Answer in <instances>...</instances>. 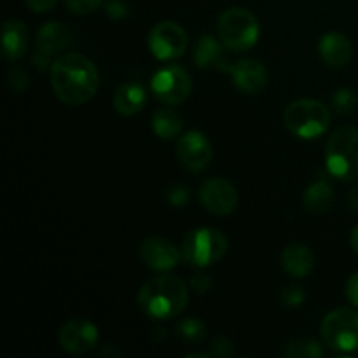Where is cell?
<instances>
[{
	"label": "cell",
	"mask_w": 358,
	"mask_h": 358,
	"mask_svg": "<svg viewBox=\"0 0 358 358\" xmlns=\"http://www.w3.org/2000/svg\"><path fill=\"white\" fill-rule=\"evenodd\" d=\"M98 70L87 56L66 52L51 65V87L56 98L66 105H84L98 91Z\"/></svg>",
	"instance_id": "6da1fadb"
},
{
	"label": "cell",
	"mask_w": 358,
	"mask_h": 358,
	"mask_svg": "<svg viewBox=\"0 0 358 358\" xmlns=\"http://www.w3.org/2000/svg\"><path fill=\"white\" fill-rule=\"evenodd\" d=\"M189 289L180 276L159 275L147 280L136 294V304L154 320L178 317L187 308Z\"/></svg>",
	"instance_id": "7a4b0ae2"
},
{
	"label": "cell",
	"mask_w": 358,
	"mask_h": 358,
	"mask_svg": "<svg viewBox=\"0 0 358 358\" xmlns=\"http://www.w3.org/2000/svg\"><path fill=\"white\" fill-rule=\"evenodd\" d=\"M327 171L341 182H358V128L341 126L325 145Z\"/></svg>",
	"instance_id": "3957f363"
},
{
	"label": "cell",
	"mask_w": 358,
	"mask_h": 358,
	"mask_svg": "<svg viewBox=\"0 0 358 358\" xmlns=\"http://www.w3.org/2000/svg\"><path fill=\"white\" fill-rule=\"evenodd\" d=\"M331 110L322 101L310 98L292 101L283 112L285 128L303 140H315L325 135L331 128Z\"/></svg>",
	"instance_id": "277c9868"
},
{
	"label": "cell",
	"mask_w": 358,
	"mask_h": 358,
	"mask_svg": "<svg viewBox=\"0 0 358 358\" xmlns=\"http://www.w3.org/2000/svg\"><path fill=\"white\" fill-rule=\"evenodd\" d=\"M217 28L222 44L229 51L236 52H245L254 48L261 35L257 17L245 7H229L220 13Z\"/></svg>",
	"instance_id": "5b68a950"
},
{
	"label": "cell",
	"mask_w": 358,
	"mask_h": 358,
	"mask_svg": "<svg viewBox=\"0 0 358 358\" xmlns=\"http://www.w3.org/2000/svg\"><path fill=\"white\" fill-rule=\"evenodd\" d=\"M227 238L213 227H198L185 234L182 241V259L194 268H208L226 255Z\"/></svg>",
	"instance_id": "8992f818"
},
{
	"label": "cell",
	"mask_w": 358,
	"mask_h": 358,
	"mask_svg": "<svg viewBox=\"0 0 358 358\" xmlns=\"http://www.w3.org/2000/svg\"><path fill=\"white\" fill-rule=\"evenodd\" d=\"M322 338L336 352H357L358 350V311L352 308H338L322 322Z\"/></svg>",
	"instance_id": "52a82bcc"
},
{
	"label": "cell",
	"mask_w": 358,
	"mask_h": 358,
	"mask_svg": "<svg viewBox=\"0 0 358 358\" xmlns=\"http://www.w3.org/2000/svg\"><path fill=\"white\" fill-rule=\"evenodd\" d=\"M152 93L161 103L168 107L184 103L192 91V79L185 69L178 65H168L157 70L150 80Z\"/></svg>",
	"instance_id": "ba28073f"
},
{
	"label": "cell",
	"mask_w": 358,
	"mask_h": 358,
	"mask_svg": "<svg viewBox=\"0 0 358 358\" xmlns=\"http://www.w3.org/2000/svg\"><path fill=\"white\" fill-rule=\"evenodd\" d=\"M187 45V31L175 21H161L149 31V49L161 62L180 58Z\"/></svg>",
	"instance_id": "9c48e42d"
},
{
	"label": "cell",
	"mask_w": 358,
	"mask_h": 358,
	"mask_svg": "<svg viewBox=\"0 0 358 358\" xmlns=\"http://www.w3.org/2000/svg\"><path fill=\"white\" fill-rule=\"evenodd\" d=\"M70 44V30L59 21H49L37 31L34 51V65L38 70H45L52 65L56 55L65 51Z\"/></svg>",
	"instance_id": "30bf717a"
},
{
	"label": "cell",
	"mask_w": 358,
	"mask_h": 358,
	"mask_svg": "<svg viewBox=\"0 0 358 358\" xmlns=\"http://www.w3.org/2000/svg\"><path fill=\"white\" fill-rule=\"evenodd\" d=\"M199 201L206 212L213 215H229L238 208V191L222 177L206 178L199 187Z\"/></svg>",
	"instance_id": "8fae6325"
},
{
	"label": "cell",
	"mask_w": 358,
	"mask_h": 358,
	"mask_svg": "<svg viewBox=\"0 0 358 358\" xmlns=\"http://www.w3.org/2000/svg\"><path fill=\"white\" fill-rule=\"evenodd\" d=\"M98 327L87 318H73L69 320L58 332V343L63 352L70 355H84L96 346Z\"/></svg>",
	"instance_id": "7c38bea8"
},
{
	"label": "cell",
	"mask_w": 358,
	"mask_h": 358,
	"mask_svg": "<svg viewBox=\"0 0 358 358\" xmlns=\"http://www.w3.org/2000/svg\"><path fill=\"white\" fill-rule=\"evenodd\" d=\"M177 157L185 170L205 171L213 159L212 143L201 131H187L178 138Z\"/></svg>",
	"instance_id": "4fadbf2b"
},
{
	"label": "cell",
	"mask_w": 358,
	"mask_h": 358,
	"mask_svg": "<svg viewBox=\"0 0 358 358\" xmlns=\"http://www.w3.org/2000/svg\"><path fill=\"white\" fill-rule=\"evenodd\" d=\"M220 69L231 73L236 90L245 94H259L268 86V70L255 58H245L234 63L224 62Z\"/></svg>",
	"instance_id": "5bb4252c"
},
{
	"label": "cell",
	"mask_w": 358,
	"mask_h": 358,
	"mask_svg": "<svg viewBox=\"0 0 358 358\" xmlns=\"http://www.w3.org/2000/svg\"><path fill=\"white\" fill-rule=\"evenodd\" d=\"M140 259L152 271L166 273L182 261V250L163 236H149L140 245Z\"/></svg>",
	"instance_id": "9a60e30c"
},
{
	"label": "cell",
	"mask_w": 358,
	"mask_h": 358,
	"mask_svg": "<svg viewBox=\"0 0 358 358\" xmlns=\"http://www.w3.org/2000/svg\"><path fill=\"white\" fill-rule=\"evenodd\" d=\"M318 52L329 66L341 69V66L348 65L352 59L353 45L350 38L341 31H329L318 42Z\"/></svg>",
	"instance_id": "2e32d148"
},
{
	"label": "cell",
	"mask_w": 358,
	"mask_h": 358,
	"mask_svg": "<svg viewBox=\"0 0 358 358\" xmlns=\"http://www.w3.org/2000/svg\"><path fill=\"white\" fill-rule=\"evenodd\" d=\"M28 28L24 21L10 17L2 28V55L9 62H17L27 55Z\"/></svg>",
	"instance_id": "e0dca14e"
},
{
	"label": "cell",
	"mask_w": 358,
	"mask_h": 358,
	"mask_svg": "<svg viewBox=\"0 0 358 358\" xmlns=\"http://www.w3.org/2000/svg\"><path fill=\"white\" fill-rule=\"evenodd\" d=\"M283 269L294 278H304L315 268V255L304 243H289L282 252Z\"/></svg>",
	"instance_id": "ac0fdd59"
},
{
	"label": "cell",
	"mask_w": 358,
	"mask_h": 358,
	"mask_svg": "<svg viewBox=\"0 0 358 358\" xmlns=\"http://www.w3.org/2000/svg\"><path fill=\"white\" fill-rule=\"evenodd\" d=\"M112 105L124 117H131L143 110L147 105V93L138 83H124L115 90Z\"/></svg>",
	"instance_id": "d6986e66"
},
{
	"label": "cell",
	"mask_w": 358,
	"mask_h": 358,
	"mask_svg": "<svg viewBox=\"0 0 358 358\" xmlns=\"http://www.w3.org/2000/svg\"><path fill=\"white\" fill-rule=\"evenodd\" d=\"M334 189L327 180H317L304 191V208L313 215L329 212L334 205Z\"/></svg>",
	"instance_id": "ffe728a7"
},
{
	"label": "cell",
	"mask_w": 358,
	"mask_h": 358,
	"mask_svg": "<svg viewBox=\"0 0 358 358\" xmlns=\"http://www.w3.org/2000/svg\"><path fill=\"white\" fill-rule=\"evenodd\" d=\"M196 65L199 69H208V66H222L226 59H222V45L217 42L215 37L212 35H203L198 41L194 48V55H192Z\"/></svg>",
	"instance_id": "44dd1931"
},
{
	"label": "cell",
	"mask_w": 358,
	"mask_h": 358,
	"mask_svg": "<svg viewBox=\"0 0 358 358\" xmlns=\"http://www.w3.org/2000/svg\"><path fill=\"white\" fill-rule=\"evenodd\" d=\"M182 117L173 110V108H159V110L154 112L152 115V129L159 138L170 140L175 138L177 135H180L182 131Z\"/></svg>",
	"instance_id": "7402d4cb"
},
{
	"label": "cell",
	"mask_w": 358,
	"mask_h": 358,
	"mask_svg": "<svg viewBox=\"0 0 358 358\" xmlns=\"http://www.w3.org/2000/svg\"><path fill=\"white\" fill-rule=\"evenodd\" d=\"M175 334L185 346H196L206 339V325L199 318H184L175 329Z\"/></svg>",
	"instance_id": "603a6c76"
},
{
	"label": "cell",
	"mask_w": 358,
	"mask_h": 358,
	"mask_svg": "<svg viewBox=\"0 0 358 358\" xmlns=\"http://www.w3.org/2000/svg\"><path fill=\"white\" fill-rule=\"evenodd\" d=\"M289 358H320L324 357V348L315 339H294L283 348Z\"/></svg>",
	"instance_id": "cb8c5ba5"
},
{
	"label": "cell",
	"mask_w": 358,
	"mask_h": 358,
	"mask_svg": "<svg viewBox=\"0 0 358 358\" xmlns=\"http://www.w3.org/2000/svg\"><path fill=\"white\" fill-rule=\"evenodd\" d=\"M358 105V96L353 90L350 87H341V90L336 91L331 98V107L336 114L346 115L350 112H353Z\"/></svg>",
	"instance_id": "d4e9b609"
},
{
	"label": "cell",
	"mask_w": 358,
	"mask_h": 358,
	"mask_svg": "<svg viewBox=\"0 0 358 358\" xmlns=\"http://www.w3.org/2000/svg\"><path fill=\"white\" fill-rule=\"evenodd\" d=\"M105 0H65V6L70 13L77 16H86V14L94 13L103 6Z\"/></svg>",
	"instance_id": "484cf974"
},
{
	"label": "cell",
	"mask_w": 358,
	"mask_h": 358,
	"mask_svg": "<svg viewBox=\"0 0 358 358\" xmlns=\"http://www.w3.org/2000/svg\"><path fill=\"white\" fill-rule=\"evenodd\" d=\"M280 297H282V303L285 308H299L303 306L304 299H306V292L303 290V287L289 285L282 290Z\"/></svg>",
	"instance_id": "4316f807"
},
{
	"label": "cell",
	"mask_w": 358,
	"mask_h": 358,
	"mask_svg": "<svg viewBox=\"0 0 358 358\" xmlns=\"http://www.w3.org/2000/svg\"><path fill=\"white\" fill-rule=\"evenodd\" d=\"M210 348H212L213 357L227 358L233 355V343L227 338H224V336H215L212 343H210Z\"/></svg>",
	"instance_id": "83f0119b"
},
{
	"label": "cell",
	"mask_w": 358,
	"mask_h": 358,
	"mask_svg": "<svg viewBox=\"0 0 358 358\" xmlns=\"http://www.w3.org/2000/svg\"><path fill=\"white\" fill-rule=\"evenodd\" d=\"M189 285H191V289L194 290L196 294L205 296V294H208L210 290L213 289V280L210 278L206 273H196L191 278V282H189Z\"/></svg>",
	"instance_id": "f1b7e54d"
},
{
	"label": "cell",
	"mask_w": 358,
	"mask_h": 358,
	"mask_svg": "<svg viewBox=\"0 0 358 358\" xmlns=\"http://www.w3.org/2000/svg\"><path fill=\"white\" fill-rule=\"evenodd\" d=\"M9 86L10 90L16 91V93H23L24 87L28 86V77L27 73H24V70L17 69V66L9 70Z\"/></svg>",
	"instance_id": "f546056e"
},
{
	"label": "cell",
	"mask_w": 358,
	"mask_h": 358,
	"mask_svg": "<svg viewBox=\"0 0 358 358\" xmlns=\"http://www.w3.org/2000/svg\"><path fill=\"white\" fill-rule=\"evenodd\" d=\"M189 199H191V192H189L187 187H182V185H177V187L170 189V192H168V201L177 206V208L187 205Z\"/></svg>",
	"instance_id": "4dcf8cb0"
},
{
	"label": "cell",
	"mask_w": 358,
	"mask_h": 358,
	"mask_svg": "<svg viewBox=\"0 0 358 358\" xmlns=\"http://www.w3.org/2000/svg\"><path fill=\"white\" fill-rule=\"evenodd\" d=\"M105 10H107V16L112 17V20H122L129 14L128 3L122 2V0H110V2L105 6Z\"/></svg>",
	"instance_id": "1f68e13d"
},
{
	"label": "cell",
	"mask_w": 358,
	"mask_h": 358,
	"mask_svg": "<svg viewBox=\"0 0 358 358\" xmlns=\"http://www.w3.org/2000/svg\"><path fill=\"white\" fill-rule=\"evenodd\" d=\"M345 292H346V299L352 303V306H355L358 310V271L353 273V275L348 278Z\"/></svg>",
	"instance_id": "d6a6232c"
},
{
	"label": "cell",
	"mask_w": 358,
	"mask_h": 358,
	"mask_svg": "<svg viewBox=\"0 0 358 358\" xmlns=\"http://www.w3.org/2000/svg\"><path fill=\"white\" fill-rule=\"evenodd\" d=\"M24 2L34 13H48L58 3V0H24Z\"/></svg>",
	"instance_id": "836d02e7"
},
{
	"label": "cell",
	"mask_w": 358,
	"mask_h": 358,
	"mask_svg": "<svg viewBox=\"0 0 358 358\" xmlns=\"http://www.w3.org/2000/svg\"><path fill=\"white\" fill-rule=\"evenodd\" d=\"M348 205H350V208L353 210V212L358 213V187L352 189V192H350Z\"/></svg>",
	"instance_id": "e575fe53"
},
{
	"label": "cell",
	"mask_w": 358,
	"mask_h": 358,
	"mask_svg": "<svg viewBox=\"0 0 358 358\" xmlns=\"http://www.w3.org/2000/svg\"><path fill=\"white\" fill-rule=\"evenodd\" d=\"M350 243H352V248L355 250V254L358 255V226L352 231V236H350Z\"/></svg>",
	"instance_id": "d590c367"
},
{
	"label": "cell",
	"mask_w": 358,
	"mask_h": 358,
	"mask_svg": "<svg viewBox=\"0 0 358 358\" xmlns=\"http://www.w3.org/2000/svg\"><path fill=\"white\" fill-rule=\"evenodd\" d=\"M187 357H210V353H199V352H194V353H187Z\"/></svg>",
	"instance_id": "8d00e7d4"
}]
</instances>
